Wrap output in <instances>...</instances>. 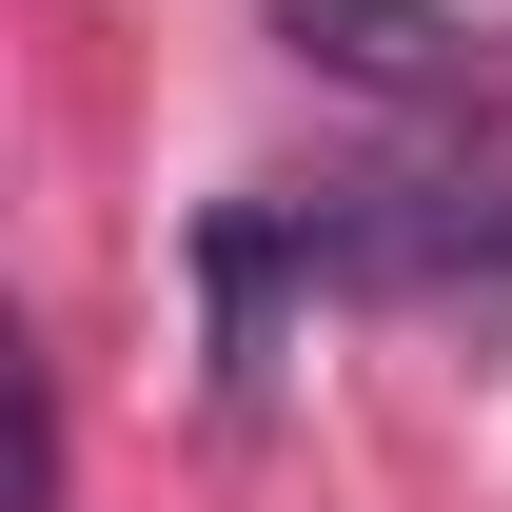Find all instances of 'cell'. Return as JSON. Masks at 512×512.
<instances>
[{
	"mask_svg": "<svg viewBox=\"0 0 512 512\" xmlns=\"http://www.w3.org/2000/svg\"><path fill=\"white\" fill-rule=\"evenodd\" d=\"M276 40L375 99H473V20H434V0H276Z\"/></svg>",
	"mask_w": 512,
	"mask_h": 512,
	"instance_id": "cell-1",
	"label": "cell"
}]
</instances>
